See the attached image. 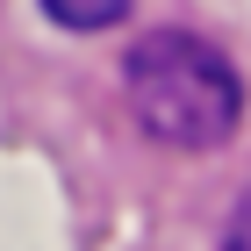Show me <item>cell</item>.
I'll return each mask as SVG.
<instances>
[{
  "label": "cell",
  "instance_id": "cell-1",
  "mask_svg": "<svg viewBox=\"0 0 251 251\" xmlns=\"http://www.w3.org/2000/svg\"><path fill=\"white\" fill-rule=\"evenodd\" d=\"M122 79H129L136 122L158 144H173V151H215V144L237 136L244 86H237V65L215 43L187 36V29H151V36H136Z\"/></svg>",
  "mask_w": 251,
  "mask_h": 251
},
{
  "label": "cell",
  "instance_id": "cell-2",
  "mask_svg": "<svg viewBox=\"0 0 251 251\" xmlns=\"http://www.w3.org/2000/svg\"><path fill=\"white\" fill-rule=\"evenodd\" d=\"M43 15L58 29H108V22L129 15V0H43Z\"/></svg>",
  "mask_w": 251,
  "mask_h": 251
},
{
  "label": "cell",
  "instance_id": "cell-3",
  "mask_svg": "<svg viewBox=\"0 0 251 251\" xmlns=\"http://www.w3.org/2000/svg\"><path fill=\"white\" fill-rule=\"evenodd\" d=\"M223 251H244V208L230 215V237H223Z\"/></svg>",
  "mask_w": 251,
  "mask_h": 251
}]
</instances>
